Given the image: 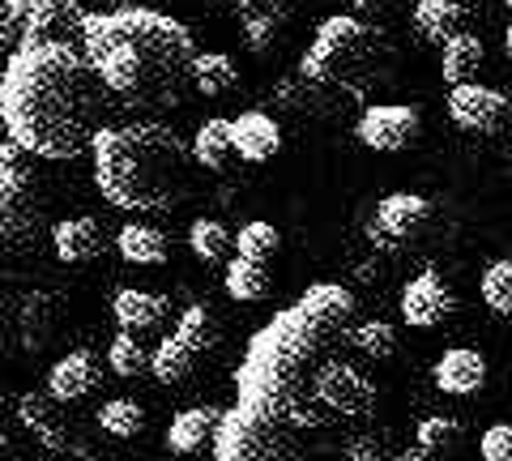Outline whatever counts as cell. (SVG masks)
Segmentation results:
<instances>
[{
	"mask_svg": "<svg viewBox=\"0 0 512 461\" xmlns=\"http://www.w3.org/2000/svg\"><path fill=\"white\" fill-rule=\"evenodd\" d=\"M355 295L342 282L308 286L291 308H282L265 329L252 333L244 363L235 372L239 406L261 410L308 432L325 423L329 410L316 402V376L342 342H350Z\"/></svg>",
	"mask_w": 512,
	"mask_h": 461,
	"instance_id": "cell-1",
	"label": "cell"
},
{
	"mask_svg": "<svg viewBox=\"0 0 512 461\" xmlns=\"http://www.w3.org/2000/svg\"><path fill=\"white\" fill-rule=\"evenodd\" d=\"M107 86L77 43H22L0 73V120L22 150L64 163L103 133Z\"/></svg>",
	"mask_w": 512,
	"mask_h": 461,
	"instance_id": "cell-2",
	"label": "cell"
},
{
	"mask_svg": "<svg viewBox=\"0 0 512 461\" xmlns=\"http://www.w3.org/2000/svg\"><path fill=\"white\" fill-rule=\"evenodd\" d=\"M82 52L111 94L146 107L180 103L197 65L192 30L150 5L86 13Z\"/></svg>",
	"mask_w": 512,
	"mask_h": 461,
	"instance_id": "cell-3",
	"label": "cell"
},
{
	"mask_svg": "<svg viewBox=\"0 0 512 461\" xmlns=\"http://www.w3.org/2000/svg\"><path fill=\"white\" fill-rule=\"evenodd\" d=\"M94 184L128 214H158L188 197L192 146L163 124H111L94 137Z\"/></svg>",
	"mask_w": 512,
	"mask_h": 461,
	"instance_id": "cell-4",
	"label": "cell"
},
{
	"mask_svg": "<svg viewBox=\"0 0 512 461\" xmlns=\"http://www.w3.org/2000/svg\"><path fill=\"white\" fill-rule=\"evenodd\" d=\"M60 308L39 210L0 205V359L39 355L60 325Z\"/></svg>",
	"mask_w": 512,
	"mask_h": 461,
	"instance_id": "cell-5",
	"label": "cell"
},
{
	"mask_svg": "<svg viewBox=\"0 0 512 461\" xmlns=\"http://www.w3.org/2000/svg\"><path fill=\"white\" fill-rule=\"evenodd\" d=\"M393 47L376 26L359 22L355 13H333L316 26L308 52L299 60V73L325 90H342L350 99H363L372 86L393 82Z\"/></svg>",
	"mask_w": 512,
	"mask_h": 461,
	"instance_id": "cell-6",
	"label": "cell"
},
{
	"mask_svg": "<svg viewBox=\"0 0 512 461\" xmlns=\"http://www.w3.org/2000/svg\"><path fill=\"white\" fill-rule=\"evenodd\" d=\"M214 461H312V449L299 440V427L235 402L218 423Z\"/></svg>",
	"mask_w": 512,
	"mask_h": 461,
	"instance_id": "cell-7",
	"label": "cell"
},
{
	"mask_svg": "<svg viewBox=\"0 0 512 461\" xmlns=\"http://www.w3.org/2000/svg\"><path fill=\"white\" fill-rule=\"evenodd\" d=\"M419 129H423V116H419V107H410V103H372V107H363V116L355 120V137L376 154L410 150Z\"/></svg>",
	"mask_w": 512,
	"mask_h": 461,
	"instance_id": "cell-8",
	"label": "cell"
},
{
	"mask_svg": "<svg viewBox=\"0 0 512 461\" xmlns=\"http://www.w3.org/2000/svg\"><path fill=\"white\" fill-rule=\"evenodd\" d=\"M316 402L329 410V415L342 419H359L376 406V385L367 380L355 363H346L342 355H333L316 376Z\"/></svg>",
	"mask_w": 512,
	"mask_h": 461,
	"instance_id": "cell-9",
	"label": "cell"
},
{
	"mask_svg": "<svg viewBox=\"0 0 512 461\" xmlns=\"http://www.w3.org/2000/svg\"><path fill=\"white\" fill-rule=\"evenodd\" d=\"M427 222H431V201L427 197H419V193H389V197H380L372 222H367V240H372L376 248L397 252L402 244H410Z\"/></svg>",
	"mask_w": 512,
	"mask_h": 461,
	"instance_id": "cell-10",
	"label": "cell"
},
{
	"mask_svg": "<svg viewBox=\"0 0 512 461\" xmlns=\"http://www.w3.org/2000/svg\"><path fill=\"white\" fill-rule=\"evenodd\" d=\"M457 312V295L436 269H423L419 278L402 286V321L410 329H436Z\"/></svg>",
	"mask_w": 512,
	"mask_h": 461,
	"instance_id": "cell-11",
	"label": "cell"
},
{
	"mask_svg": "<svg viewBox=\"0 0 512 461\" xmlns=\"http://www.w3.org/2000/svg\"><path fill=\"white\" fill-rule=\"evenodd\" d=\"M60 406L52 393H22L18 397V419L26 432H35V440L47 453H82V440H77L73 423L60 415Z\"/></svg>",
	"mask_w": 512,
	"mask_h": 461,
	"instance_id": "cell-12",
	"label": "cell"
},
{
	"mask_svg": "<svg viewBox=\"0 0 512 461\" xmlns=\"http://www.w3.org/2000/svg\"><path fill=\"white\" fill-rule=\"evenodd\" d=\"M448 120L466 133H495L508 120V99L491 86L478 82H461L448 94Z\"/></svg>",
	"mask_w": 512,
	"mask_h": 461,
	"instance_id": "cell-13",
	"label": "cell"
},
{
	"mask_svg": "<svg viewBox=\"0 0 512 461\" xmlns=\"http://www.w3.org/2000/svg\"><path fill=\"white\" fill-rule=\"evenodd\" d=\"M86 9L77 0H30L26 43H82Z\"/></svg>",
	"mask_w": 512,
	"mask_h": 461,
	"instance_id": "cell-14",
	"label": "cell"
},
{
	"mask_svg": "<svg viewBox=\"0 0 512 461\" xmlns=\"http://www.w3.org/2000/svg\"><path fill=\"white\" fill-rule=\"evenodd\" d=\"M431 385L448 397H474L487 385V355L474 346H448V351L431 363Z\"/></svg>",
	"mask_w": 512,
	"mask_h": 461,
	"instance_id": "cell-15",
	"label": "cell"
},
{
	"mask_svg": "<svg viewBox=\"0 0 512 461\" xmlns=\"http://www.w3.org/2000/svg\"><path fill=\"white\" fill-rule=\"evenodd\" d=\"M103 248H107V235L99 227V218H90V214L60 218L52 227V252L64 265H90L103 257Z\"/></svg>",
	"mask_w": 512,
	"mask_h": 461,
	"instance_id": "cell-16",
	"label": "cell"
},
{
	"mask_svg": "<svg viewBox=\"0 0 512 461\" xmlns=\"http://www.w3.org/2000/svg\"><path fill=\"white\" fill-rule=\"evenodd\" d=\"M35 184L39 176L30 171V150L5 137L0 141V205H9V210H39Z\"/></svg>",
	"mask_w": 512,
	"mask_h": 461,
	"instance_id": "cell-17",
	"label": "cell"
},
{
	"mask_svg": "<svg viewBox=\"0 0 512 461\" xmlns=\"http://www.w3.org/2000/svg\"><path fill=\"white\" fill-rule=\"evenodd\" d=\"M94 385H99V355L86 351V346L60 355L52 363V372H47V393L56 402H82L86 393H94Z\"/></svg>",
	"mask_w": 512,
	"mask_h": 461,
	"instance_id": "cell-18",
	"label": "cell"
},
{
	"mask_svg": "<svg viewBox=\"0 0 512 461\" xmlns=\"http://www.w3.org/2000/svg\"><path fill=\"white\" fill-rule=\"evenodd\" d=\"M231 133H235V150L244 163H269L282 150V129L265 111H239L231 120Z\"/></svg>",
	"mask_w": 512,
	"mask_h": 461,
	"instance_id": "cell-19",
	"label": "cell"
},
{
	"mask_svg": "<svg viewBox=\"0 0 512 461\" xmlns=\"http://www.w3.org/2000/svg\"><path fill=\"white\" fill-rule=\"evenodd\" d=\"M167 295H154V291H137V286H124L111 299V316H116V325L128 329V333H150L163 325L167 316Z\"/></svg>",
	"mask_w": 512,
	"mask_h": 461,
	"instance_id": "cell-20",
	"label": "cell"
},
{
	"mask_svg": "<svg viewBox=\"0 0 512 461\" xmlns=\"http://www.w3.org/2000/svg\"><path fill=\"white\" fill-rule=\"evenodd\" d=\"M218 423H222V410H214V406L180 410V415L171 419V427H167V449L171 453H201L205 444H214Z\"/></svg>",
	"mask_w": 512,
	"mask_h": 461,
	"instance_id": "cell-21",
	"label": "cell"
},
{
	"mask_svg": "<svg viewBox=\"0 0 512 461\" xmlns=\"http://www.w3.org/2000/svg\"><path fill=\"white\" fill-rule=\"evenodd\" d=\"M205 355L192 346L184 333H167L163 342H158V351H154V363H150V372L158 376V385H184V380L197 372V363H201Z\"/></svg>",
	"mask_w": 512,
	"mask_h": 461,
	"instance_id": "cell-22",
	"label": "cell"
},
{
	"mask_svg": "<svg viewBox=\"0 0 512 461\" xmlns=\"http://www.w3.org/2000/svg\"><path fill=\"white\" fill-rule=\"evenodd\" d=\"M483 60H487V47L478 35H470V30H457L453 39H444L440 43V69H444V82H470V77L483 69Z\"/></svg>",
	"mask_w": 512,
	"mask_h": 461,
	"instance_id": "cell-23",
	"label": "cell"
},
{
	"mask_svg": "<svg viewBox=\"0 0 512 461\" xmlns=\"http://www.w3.org/2000/svg\"><path fill=\"white\" fill-rule=\"evenodd\" d=\"M192 158H197V167H205V171H227L239 158L231 120H205L197 137H192Z\"/></svg>",
	"mask_w": 512,
	"mask_h": 461,
	"instance_id": "cell-24",
	"label": "cell"
},
{
	"mask_svg": "<svg viewBox=\"0 0 512 461\" xmlns=\"http://www.w3.org/2000/svg\"><path fill=\"white\" fill-rule=\"evenodd\" d=\"M227 295L235 299V304H261V299H269V291H274V278H269V265L265 261H248V257H235L227 261Z\"/></svg>",
	"mask_w": 512,
	"mask_h": 461,
	"instance_id": "cell-25",
	"label": "cell"
},
{
	"mask_svg": "<svg viewBox=\"0 0 512 461\" xmlns=\"http://www.w3.org/2000/svg\"><path fill=\"white\" fill-rule=\"evenodd\" d=\"M116 252L128 265H163L171 257V244L158 227H146V222H128V227L116 235Z\"/></svg>",
	"mask_w": 512,
	"mask_h": 461,
	"instance_id": "cell-26",
	"label": "cell"
},
{
	"mask_svg": "<svg viewBox=\"0 0 512 461\" xmlns=\"http://www.w3.org/2000/svg\"><path fill=\"white\" fill-rule=\"evenodd\" d=\"M410 18H414V30H419L423 39L444 43V39H453L461 30V22H466V9H461L457 0H419Z\"/></svg>",
	"mask_w": 512,
	"mask_h": 461,
	"instance_id": "cell-27",
	"label": "cell"
},
{
	"mask_svg": "<svg viewBox=\"0 0 512 461\" xmlns=\"http://www.w3.org/2000/svg\"><path fill=\"white\" fill-rule=\"evenodd\" d=\"M239 86V69L227 52H197V65H192V90L205 94V99H222Z\"/></svg>",
	"mask_w": 512,
	"mask_h": 461,
	"instance_id": "cell-28",
	"label": "cell"
},
{
	"mask_svg": "<svg viewBox=\"0 0 512 461\" xmlns=\"http://www.w3.org/2000/svg\"><path fill=\"white\" fill-rule=\"evenodd\" d=\"M99 427L107 436H116V440H133L146 432V406L133 402V397H111V402H103L99 415Z\"/></svg>",
	"mask_w": 512,
	"mask_h": 461,
	"instance_id": "cell-29",
	"label": "cell"
},
{
	"mask_svg": "<svg viewBox=\"0 0 512 461\" xmlns=\"http://www.w3.org/2000/svg\"><path fill=\"white\" fill-rule=\"evenodd\" d=\"M188 248L201 265H222L227 252H231V231L222 227L218 218H197L188 227Z\"/></svg>",
	"mask_w": 512,
	"mask_h": 461,
	"instance_id": "cell-30",
	"label": "cell"
},
{
	"mask_svg": "<svg viewBox=\"0 0 512 461\" xmlns=\"http://www.w3.org/2000/svg\"><path fill=\"white\" fill-rule=\"evenodd\" d=\"M107 363H111V372H116V376L133 380V376H141L154 363V351L141 346V333L120 329L116 338H111V346H107Z\"/></svg>",
	"mask_w": 512,
	"mask_h": 461,
	"instance_id": "cell-31",
	"label": "cell"
},
{
	"mask_svg": "<svg viewBox=\"0 0 512 461\" xmlns=\"http://www.w3.org/2000/svg\"><path fill=\"white\" fill-rule=\"evenodd\" d=\"M175 333H184V338L197 346L201 355H214V346L222 338V329H218V312L210 304H192L184 308V316L175 321Z\"/></svg>",
	"mask_w": 512,
	"mask_h": 461,
	"instance_id": "cell-32",
	"label": "cell"
},
{
	"mask_svg": "<svg viewBox=\"0 0 512 461\" xmlns=\"http://www.w3.org/2000/svg\"><path fill=\"white\" fill-rule=\"evenodd\" d=\"M478 295L495 316H512V257H500L483 269L478 278Z\"/></svg>",
	"mask_w": 512,
	"mask_h": 461,
	"instance_id": "cell-33",
	"label": "cell"
},
{
	"mask_svg": "<svg viewBox=\"0 0 512 461\" xmlns=\"http://www.w3.org/2000/svg\"><path fill=\"white\" fill-rule=\"evenodd\" d=\"M278 248H282V235H278V227L274 222H244L239 227V235H235V252L239 257H248V261H274L278 257Z\"/></svg>",
	"mask_w": 512,
	"mask_h": 461,
	"instance_id": "cell-34",
	"label": "cell"
},
{
	"mask_svg": "<svg viewBox=\"0 0 512 461\" xmlns=\"http://www.w3.org/2000/svg\"><path fill=\"white\" fill-rule=\"evenodd\" d=\"M282 18L286 13H278V9H244V39H248V47L256 56H269L278 47V39H282Z\"/></svg>",
	"mask_w": 512,
	"mask_h": 461,
	"instance_id": "cell-35",
	"label": "cell"
},
{
	"mask_svg": "<svg viewBox=\"0 0 512 461\" xmlns=\"http://www.w3.org/2000/svg\"><path fill=\"white\" fill-rule=\"evenodd\" d=\"M350 346H355L359 355H367V359H393L397 329L389 321H380V316H372V321H363V325L350 329Z\"/></svg>",
	"mask_w": 512,
	"mask_h": 461,
	"instance_id": "cell-36",
	"label": "cell"
},
{
	"mask_svg": "<svg viewBox=\"0 0 512 461\" xmlns=\"http://www.w3.org/2000/svg\"><path fill=\"white\" fill-rule=\"evenodd\" d=\"M457 436H461V419L453 415H427L414 427V444L427 453H448L457 444Z\"/></svg>",
	"mask_w": 512,
	"mask_h": 461,
	"instance_id": "cell-37",
	"label": "cell"
},
{
	"mask_svg": "<svg viewBox=\"0 0 512 461\" xmlns=\"http://www.w3.org/2000/svg\"><path fill=\"white\" fill-rule=\"evenodd\" d=\"M26 18H30V0H0V52L26 43Z\"/></svg>",
	"mask_w": 512,
	"mask_h": 461,
	"instance_id": "cell-38",
	"label": "cell"
},
{
	"mask_svg": "<svg viewBox=\"0 0 512 461\" xmlns=\"http://www.w3.org/2000/svg\"><path fill=\"white\" fill-rule=\"evenodd\" d=\"M478 457L483 461H512V423H491L478 436Z\"/></svg>",
	"mask_w": 512,
	"mask_h": 461,
	"instance_id": "cell-39",
	"label": "cell"
},
{
	"mask_svg": "<svg viewBox=\"0 0 512 461\" xmlns=\"http://www.w3.org/2000/svg\"><path fill=\"white\" fill-rule=\"evenodd\" d=\"M346 461H389V457H384V444L376 436H355L346 444Z\"/></svg>",
	"mask_w": 512,
	"mask_h": 461,
	"instance_id": "cell-40",
	"label": "cell"
},
{
	"mask_svg": "<svg viewBox=\"0 0 512 461\" xmlns=\"http://www.w3.org/2000/svg\"><path fill=\"white\" fill-rule=\"evenodd\" d=\"M393 461H440V453H427V449H419V444H414V453H397Z\"/></svg>",
	"mask_w": 512,
	"mask_h": 461,
	"instance_id": "cell-41",
	"label": "cell"
},
{
	"mask_svg": "<svg viewBox=\"0 0 512 461\" xmlns=\"http://www.w3.org/2000/svg\"><path fill=\"white\" fill-rule=\"evenodd\" d=\"M350 5L363 9V13H384V9L393 5V0H350Z\"/></svg>",
	"mask_w": 512,
	"mask_h": 461,
	"instance_id": "cell-42",
	"label": "cell"
},
{
	"mask_svg": "<svg viewBox=\"0 0 512 461\" xmlns=\"http://www.w3.org/2000/svg\"><path fill=\"white\" fill-rule=\"evenodd\" d=\"M265 5H269V9H278V13H291V9H295V0H265Z\"/></svg>",
	"mask_w": 512,
	"mask_h": 461,
	"instance_id": "cell-43",
	"label": "cell"
},
{
	"mask_svg": "<svg viewBox=\"0 0 512 461\" xmlns=\"http://www.w3.org/2000/svg\"><path fill=\"white\" fill-rule=\"evenodd\" d=\"M146 0H111V9H141Z\"/></svg>",
	"mask_w": 512,
	"mask_h": 461,
	"instance_id": "cell-44",
	"label": "cell"
},
{
	"mask_svg": "<svg viewBox=\"0 0 512 461\" xmlns=\"http://www.w3.org/2000/svg\"><path fill=\"white\" fill-rule=\"evenodd\" d=\"M504 52H508V60H512V26L504 30Z\"/></svg>",
	"mask_w": 512,
	"mask_h": 461,
	"instance_id": "cell-45",
	"label": "cell"
},
{
	"mask_svg": "<svg viewBox=\"0 0 512 461\" xmlns=\"http://www.w3.org/2000/svg\"><path fill=\"white\" fill-rule=\"evenodd\" d=\"M227 5H239V9H248V5H252V0H227Z\"/></svg>",
	"mask_w": 512,
	"mask_h": 461,
	"instance_id": "cell-46",
	"label": "cell"
},
{
	"mask_svg": "<svg viewBox=\"0 0 512 461\" xmlns=\"http://www.w3.org/2000/svg\"><path fill=\"white\" fill-rule=\"evenodd\" d=\"M0 410H5V389H0Z\"/></svg>",
	"mask_w": 512,
	"mask_h": 461,
	"instance_id": "cell-47",
	"label": "cell"
},
{
	"mask_svg": "<svg viewBox=\"0 0 512 461\" xmlns=\"http://www.w3.org/2000/svg\"><path fill=\"white\" fill-rule=\"evenodd\" d=\"M504 5H508V9H512V0H504Z\"/></svg>",
	"mask_w": 512,
	"mask_h": 461,
	"instance_id": "cell-48",
	"label": "cell"
}]
</instances>
